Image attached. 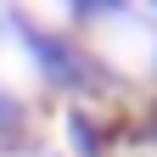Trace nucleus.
I'll use <instances>...</instances> for the list:
<instances>
[{"label":"nucleus","instance_id":"nucleus-1","mask_svg":"<svg viewBox=\"0 0 157 157\" xmlns=\"http://www.w3.org/2000/svg\"><path fill=\"white\" fill-rule=\"evenodd\" d=\"M17 129H23V107L0 95V135H17Z\"/></svg>","mask_w":157,"mask_h":157}]
</instances>
